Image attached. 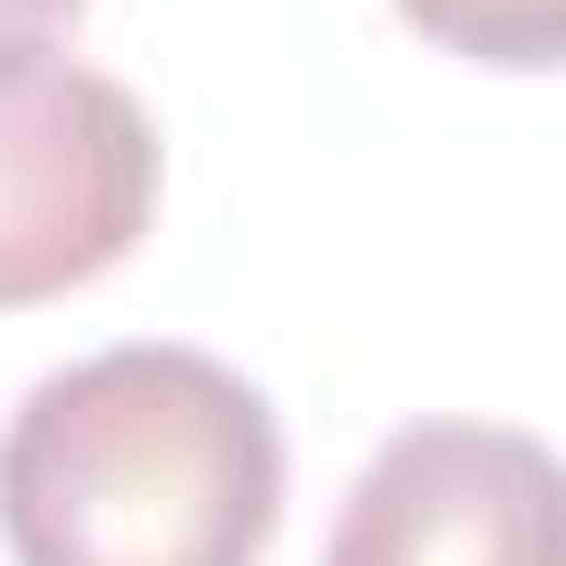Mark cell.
<instances>
[{
  "label": "cell",
  "instance_id": "cell-3",
  "mask_svg": "<svg viewBox=\"0 0 566 566\" xmlns=\"http://www.w3.org/2000/svg\"><path fill=\"white\" fill-rule=\"evenodd\" d=\"M323 566H566V455L511 422H400L356 467Z\"/></svg>",
  "mask_w": 566,
  "mask_h": 566
},
{
  "label": "cell",
  "instance_id": "cell-2",
  "mask_svg": "<svg viewBox=\"0 0 566 566\" xmlns=\"http://www.w3.org/2000/svg\"><path fill=\"white\" fill-rule=\"evenodd\" d=\"M156 123L123 78L23 45L0 56V312L112 277L156 222Z\"/></svg>",
  "mask_w": 566,
  "mask_h": 566
},
{
  "label": "cell",
  "instance_id": "cell-1",
  "mask_svg": "<svg viewBox=\"0 0 566 566\" xmlns=\"http://www.w3.org/2000/svg\"><path fill=\"white\" fill-rule=\"evenodd\" d=\"M290 433L200 345H101L0 422L12 566H266Z\"/></svg>",
  "mask_w": 566,
  "mask_h": 566
},
{
  "label": "cell",
  "instance_id": "cell-4",
  "mask_svg": "<svg viewBox=\"0 0 566 566\" xmlns=\"http://www.w3.org/2000/svg\"><path fill=\"white\" fill-rule=\"evenodd\" d=\"M389 12L467 67H566V0H389Z\"/></svg>",
  "mask_w": 566,
  "mask_h": 566
},
{
  "label": "cell",
  "instance_id": "cell-5",
  "mask_svg": "<svg viewBox=\"0 0 566 566\" xmlns=\"http://www.w3.org/2000/svg\"><path fill=\"white\" fill-rule=\"evenodd\" d=\"M90 0H0V56H23V45H45L56 23H78Z\"/></svg>",
  "mask_w": 566,
  "mask_h": 566
}]
</instances>
